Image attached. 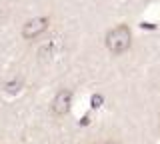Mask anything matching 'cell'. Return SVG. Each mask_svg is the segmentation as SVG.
<instances>
[{
	"label": "cell",
	"instance_id": "8992f818",
	"mask_svg": "<svg viewBox=\"0 0 160 144\" xmlns=\"http://www.w3.org/2000/svg\"><path fill=\"white\" fill-rule=\"evenodd\" d=\"M96 144H116V142H96Z\"/></svg>",
	"mask_w": 160,
	"mask_h": 144
},
{
	"label": "cell",
	"instance_id": "6da1fadb",
	"mask_svg": "<svg viewBox=\"0 0 160 144\" xmlns=\"http://www.w3.org/2000/svg\"><path fill=\"white\" fill-rule=\"evenodd\" d=\"M106 42V48L112 54H124L132 44V34H130V28L126 24H120V26H114L112 30L106 34L104 38Z\"/></svg>",
	"mask_w": 160,
	"mask_h": 144
},
{
	"label": "cell",
	"instance_id": "3957f363",
	"mask_svg": "<svg viewBox=\"0 0 160 144\" xmlns=\"http://www.w3.org/2000/svg\"><path fill=\"white\" fill-rule=\"evenodd\" d=\"M48 28V18H32V20H28L24 24L22 28V36L26 38V40H34V38H38L40 34Z\"/></svg>",
	"mask_w": 160,
	"mask_h": 144
},
{
	"label": "cell",
	"instance_id": "7a4b0ae2",
	"mask_svg": "<svg viewBox=\"0 0 160 144\" xmlns=\"http://www.w3.org/2000/svg\"><path fill=\"white\" fill-rule=\"evenodd\" d=\"M70 106H72V92L68 88H62V90L56 92V96L52 98V112L56 116H66L70 112Z\"/></svg>",
	"mask_w": 160,
	"mask_h": 144
},
{
	"label": "cell",
	"instance_id": "277c9868",
	"mask_svg": "<svg viewBox=\"0 0 160 144\" xmlns=\"http://www.w3.org/2000/svg\"><path fill=\"white\" fill-rule=\"evenodd\" d=\"M20 88H22V80H20V78H16L14 82H6V84H4V92H10V94H16Z\"/></svg>",
	"mask_w": 160,
	"mask_h": 144
},
{
	"label": "cell",
	"instance_id": "5b68a950",
	"mask_svg": "<svg viewBox=\"0 0 160 144\" xmlns=\"http://www.w3.org/2000/svg\"><path fill=\"white\" fill-rule=\"evenodd\" d=\"M100 104H102V96H100V94H94L92 96V108H98Z\"/></svg>",
	"mask_w": 160,
	"mask_h": 144
}]
</instances>
